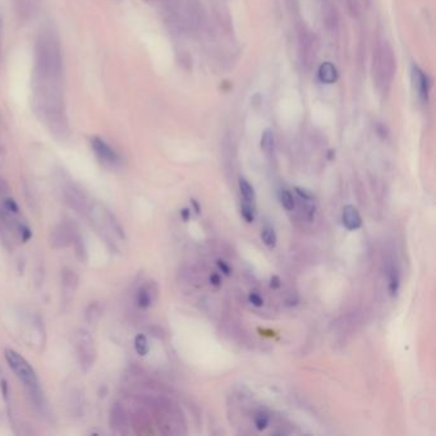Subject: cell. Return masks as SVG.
Returning <instances> with one entry per match:
<instances>
[{"instance_id":"obj_1","label":"cell","mask_w":436,"mask_h":436,"mask_svg":"<svg viewBox=\"0 0 436 436\" xmlns=\"http://www.w3.org/2000/svg\"><path fill=\"white\" fill-rule=\"evenodd\" d=\"M396 60L389 43L381 40L376 44L372 56V76L376 90L381 95H388L395 77Z\"/></svg>"},{"instance_id":"obj_2","label":"cell","mask_w":436,"mask_h":436,"mask_svg":"<svg viewBox=\"0 0 436 436\" xmlns=\"http://www.w3.org/2000/svg\"><path fill=\"white\" fill-rule=\"evenodd\" d=\"M4 356H5L10 370L16 374V376L23 383V385L30 390V394L34 395L35 398L40 395L38 375H36L34 368L31 367V365L19 353H17L16 350L13 349H5Z\"/></svg>"},{"instance_id":"obj_3","label":"cell","mask_w":436,"mask_h":436,"mask_svg":"<svg viewBox=\"0 0 436 436\" xmlns=\"http://www.w3.org/2000/svg\"><path fill=\"white\" fill-rule=\"evenodd\" d=\"M75 348L81 367L88 370L96 359V346L93 338L87 330L81 329L75 335Z\"/></svg>"},{"instance_id":"obj_4","label":"cell","mask_w":436,"mask_h":436,"mask_svg":"<svg viewBox=\"0 0 436 436\" xmlns=\"http://www.w3.org/2000/svg\"><path fill=\"white\" fill-rule=\"evenodd\" d=\"M298 53L301 63L307 69L311 68L316 59V43L315 38L305 26L298 28Z\"/></svg>"},{"instance_id":"obj_5","label":"cell","mask_w":436,"mask_h":436,"mask_svg":"<svg viewBox=\"0 0 436 436\" xmlns=\"http://www.w3.org/2000/svg\"><path fill=\"white\" fill-rule=\"evenodd\" d=\"M64 197L67 204H68L72 209H75L77 213L87 214V210H88V206H90V205L87 204L86 196L81 192V189H78L77 187L75 186L65 187Z\"/></svg>"},{"instance_id":"obj_6","label":"cell","mask_w":436,"mask_h":436,"mask_svg":"<svg viewBox=\"0 0 436 436\" xmlns=\"http://www.w3.org/2000/svg\"><path fill=\"white\" fill-rule=\"evenodd\" d=\"M75 239V233L72 228L67 224H59L51 230L50 234V241L54 247H65L71 245Z\"/></svg>"},{"instance_id":"obj_7","label":"cell","mask_w":436,"mask_h":436,"mask_svg":"<svg viewBox=\"0 0 436 436\" xmlns=\"http://www.w3.org/2000/svg\"><path fill=\"white\" fill-rule=\"evenodd\" d=\"M91 146H92L93 152L96 154V156L99 159H101L104 163H109V164H114L118 160V155L114 150L108 145V143L101 139L100 137H93L91 139Z\"/></svg>"},{"instance_id":"obj_8","label":"cell","mask_w":436,"mask_h":436,"mask_svg":"<svg viewBox=\"0 0 436 436\" xmlns=\"http://www.w3.org/2000/svg\"><path fill=\"white\" fill-rule=\"evenodd\" d=\"M109 424H110L112 430L117 434L123 433L127 426V415L119 403L113 404L112 409H110V416H109Z\"/></svg>"},{"instance_id":"obj_9","label":"cell","mask_w":436,"mask_h":436,"mask_svg":"<svg viewBox=\"0 0 436 436\" xmlns=\"http://www.w3.org/2000/svg\"><path fill=\"white\" fill-rule=\"evenodd\" d=\"M412 77H413V84H415V88L417 91V95L422 101H427L429 99V80H427V76L425 75V72L422 71L418 67H413L412 69Z\"/></svg>"},{"instance_id":"obj_10","label":"cell","mask_w":436,"mask_h":436,"mask_svg":"<svg viewBox=\"0 0 436 436\" xmlns=\"http://www.w3.org/2000/svg\"><path fill=\"white\" fill-rule=\"evenodd\" d=\"M342 221H343V225L348 230H356V229L361 228L362 225L361 215H359L358 210L352 205H347L346 208L343 209Z\"/></svg>"},{"instance_id":"obj_11","label":"cell","mask_w":436,"mask_h":436,"mask_svg":"<svg viewBox=\"0 0 436 436\" xmlns=\"http://www.w3.org/2000/svg\"><path fill=\"white\" fill-rule=\"evenodd\" d=\"M62 283H63V293H64L65 301H69L72 298V296L75 294L76 288L78 285V276L75 271L72 270H64L62 275Z\"/></svg>"},{"instance_id":"obj_12","label":"cell","mask_w":436,"mask_h":436,"mask_svg":"<svg viewBox=\"0 0 436 436\" xmlns=\"http://www.w3.org/2000/svg\"><path fill=\"white\" fill-rule=\"evenodd\" d=\"M319 78L324 84L331 85L337 82L338 80V71L335 65L330 62L322 63L319 67Z\"/></svg>"},{"instance_id":"obj_13","label":"cell","mask_w":436,"mask_h":436,"mask_svg":"<svg viewBox=\"0 0 436 436\" xmlns=\"http://www.w3.org/2000/svg\"><path fill=\"white\" fill-rule=\"evenodd\" d=\"M239 191H241L242 200L246 202H251V204H255V189L254 187L251 186L250 182H248L246 178H239Z\"/></svg>"},{"instance_id":"obj_14","label":"cell","mask_w":436,"mask_h":436,"mask_svg":"<svg viewBox=\"0 0 436 436\" xmlns=\"http://www.w3.org/2000/svg\"><path fill=\"white\" fill-rule=\"evenodd\" d=\"M324 19L329 30L337 31L338 30V14L335 8L331 5H326L324 8Z\"/></svg>"},{"instance_id":"obj_15","label":"cell","mask_w":436,"mask_h":436,"mask_svg":"<svg viewBox=\"0 0 436 436\" xmlns=\"http://www.w3.org/2000/svg\"><path fill=\"white\" fill-rule=\"evenodd\" d=\"M261 238L262 242L265 243L267 247L274 248L276 246V241H278V237H276L275 230L271 228V226L266 225L263 226L262 230H261Z\"/></svg>"},{"instance_id":"obj_16","label":"cell","mask_w":436,"mask_h":436,"mask_svg":"<svg viewBox=\"0 0 436 436\" xmlns=\"http://www.w3.org/2000/svg\"><path fill=\"white\" fill-rule=\"evenodd\" d=\"M256 209H255V204H251V202L242 201L241 204V214L243 219L247 221V223H254L255 218H256Z\"/></svg>"},{"instance_id":"obj_17","label":"cell","mask_w":436,"mask_h":436,"mask_svg":"<svg viewBox=\"0 0 436 436\" xmlns=\"http://www.w3.org/2000/svg\"><path fill=\"white\" fill-rule=\"evenodd\" d=\"M134 348L139 356H146L149 353V342L143 334H138L134 338Z\"/></svg>"},{"instance_id":"obj_18","label":"cell","mask_w":436,"mask_h":436,"mask_svg":"<svg viewBox=\"0 0 436 436\" xmlns=\"http://www.w3.org/2000/svg\"><path fill=\"white\" fill-rule=\"evenodd\" d=\"M275 139H274V133L271 131H265L261 137V149L265 152H271L274 150Z\"/></svg>"},{"instance_id":"obj_19","label":"cell","mask_w":436,"mask_h":436,"mask_svg":"<svg viewBox=\"0 0 436 436\" xmlns=\"http://www.w3.org/2000/svg\"><path fill=\"white\" fill-rule=\"evenodd\" d=\"M399 287H400L399 274L395 269H393L390 271V275H389V292L392 297H395L396 294H398Z\"/></svg>"},{"instance_id":"obj_20","label":"cell","mask_w":436,"mask_h":436,"mask_svg":"<svg viewBox=\"0 0 436 436\" xmlns=\"http://www.w3.org/2000/svg\"><path fill=\"white\" fill-rule=\"evenodd\" d=\"M151 294L150 292L146 289V288H141L137 293V305L141 308H149L150 305H151Z\"/></svg>"},{"instance_id":"obj_21","label":"cell","mask_w":436,"mask_h":436,"mask_svg":"<svg viewBox=\"0 0 436 436\" xmlns=\"http://www.w3.org/2000/svg\"><path fill=\"white\" fill-rule=\"evenodd\" d=\"M280 202H282V206L287 211H293L294 208H296V201H294L293 196L287 189H283L280 192Z\"/></svg>"},{"instance_id":"obj_22","label":"cell","mask_w":436,"mask_h":436,"mask_svg":"<svg viewBox=\"0 0 436 436\" xmlns=\"http://www.w3.org/2000/svg\"><path fill=\"white\" fill-rule=\"evenodd\" d=\"M100 315H101V309H100V306L97 304H92L86 311V319L90 322H96Z\"/></svg>"},{"instance_id":"obj_23","label":"cell","mask_w":436,"mask_h":436,"mask_svg":"<svg viewBox=\"0 0 436 436\" xmlns=\"http://www.w3.org/2000/svg\"><path fill=\"white\" fill-rule=\"evenodd\" d=\"M269 425V418L266 417L265 415H257L255 417V426L259 431H263Z\"/></svg>"},{"instance_id":"obj_24","label":"cell","mask_w":436,"mask_h":436,"mask_svg":"<svg viewBox=\"0 0 436 436\" xmlns=\"http://www.w3.org/2000/svg\"><path fill=\"white\" fill-rule=\"evenodd\" d=\"M347 5L349 9L350 14L353 17H357L359 14V3L358 0H347Z\"/></svg>"},{"instance_id":"obj_25","label":"cell","mask_w":436,"mask_h":436,"mask_svg":"<svg viewBox=\"0 0 436 436\" xmlns=\"http://www.w3.org/2000/svg\"><path fill=\"white\" fill-rule=\"evenodd\" d=\"M248 300H250V302L254 305L255 307H262L263 306L262 297H261L259 293H256V292H252V293H250V296H248Z\"/></svg>"},{"instance_id":"obj_26","label":"cell","mask_w":436,"mask_h":436,"mask_svg":"<svg viewBox=\"0 0 436 436\" xmlns=\"http://www.w3.org/2000/svg\"><path fill=\"white\" fill-rule=\"evenodd\" d=\"M296 192H297V195L300 196L304 201H311V200H312V195H311L307 189L301 188V187H296Z\"/></svg>"},{"instance_id":"obj_27","label":"cell","mask_w":436,"mask_h":436,"mask_svg":"<svg viewBox=\"0 0 436 436\" xmlns=\"http://www.w3.org/2000/svg\"><path fill=\"white\" fill-rule=\"evenodd\" d=\"M217 265H218V267L220 269V271L223 272L224 275H230V271H232V269H230V266H229L225 261L218 260Z\"/></svg>"},{"instance_id":"obj_28","label":"cell","mask_w":436,"mask_h":436,"mask_svg":"<svg viewBox=\"0 0 436 436\" xmlns=\"http://www.w3.org/2000/svg\"><path fill=\"white\" fill-rule=\"evenodd\" d=\"M210 284L214 287H220L221 285V276L218 272H214L210 275Z\"/></svg>"},{"instance_id":"obj_29","label":"cell","mask_w":436,"mask_h":436,"mask_svg":"<svg viewBox=\"0 0 436 436\" xmlns=\"http://www.w3.org/2000/svg\"><path fill=\"white\" fill-rule=\"evenodd\" d=\"M280 278H279L278 275H274L271 278V280H270V288H271V289H278L279 287H280Z\"/></svg>"},{"instance_id":"obj_30","label":"cell","mask_w":436,"mask_h":436,"mask_svg":"<svg viewBox=\"0 0 436 436\" xmlns=\"http://www.w3.org/2000/svg\"><path fill=\"white\" fill-rule=\"evenodd\" d=\"M180 215H182V219L184 220V221H188L189 218H191V210L187 208L183 209V210L180 211Z\"/></svg>"},{"instance_id":"obj_31","label":"cell","mask_w":436,"mask_h":436,"mask_svg":"<svg viewBox=\"0 0 436 436\" xmlns=\"http://www.w3.org/2000/svg\"><path fill=\"white\" fill-rule=\"evenodd\" d=\"M191 204L193 205V208H195V211H196V214H197V215H198V214H200V213H201V208H200V205H198V202L196 201L195 198H192V200H191Z\"/></svg>"},{"instance_id":"obj_32","label":"cell","mask_w":436,"mask_h":436,"mask_svg":"<svg viewBox=\"0 0 436 436\" xmlns=\"http://www.w3.org/2000/svg\"><path fill=\"white\" fill-rule=\"evenodd\" d=\"M298 304V298L296 297V300H293V296H292L289 300H287V306H296Z\"/></svg>"},{"instance_id":"obj_33","label":"cell","mask_w":436,"mask_h":436,"mask_svg":"<svg viewBox=\"0 0 436 436\" xmlns=\"http://www.w3.org/2000/svg\"><path fill=\"white\" fill-rule=\"evenodd\" d=\"M147 3H158V1H164V0H145Z\"/></svg>"}]
</instances>
